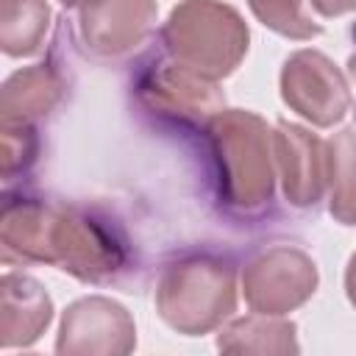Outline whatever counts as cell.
I'll use <instances>...</instances> for the list:
<instances>
[{"label": "cell", "instance_id": "6da1fadb", "mask_svg": "<svg viewBox=\"0 0 356 356\" xmlns=\"http://www.w3.org/2000/svg\"><path fill=\"white\" fill-rule=\"evenodd\" d=\"M0 242L6 261L56 264L89 284L117 281L131 261L120 222L95 209L47 203L42 197H6Z\"/></svg>", "mask_w": 356, "mask_h": 356}, {"label": "cell", "instance_id": "7a4b0ae2", "mask_svg": "<svg viewBox=\"0 0 356 356\" xmlns=\"http://www.w3.org/2000/svg\"><path fill=\"white\" fill-rule=\"evenodd\" d=\"M211 175L220 203L231 214H259L273 200V131L267 122L242 108H222L206 128Z\"/></svg>", "mask_w": 356, "mask_h": 356}, {"label": "cell", "instance_id": "3957f363", "mask_svg": "<svg viewBox=\"0 0 356 356\" xmlns=\"http://www.w3.org/2000/svg\"><path fill=\"white\" fill-rule=\"evenodd\" d=\"M248 39L239 11L220 0H184L161 25L167 56L209 81H220L239 67Z\"/></svg>", "mask_w": 356, "mask_h": 356}, {"label": "cell", "instance_id": "277c9868", "mask_svg": "<svg viewBox=\"0 0 356 356\" xmlns=\"http://www.w3.org/2000/svg\"><path fill=\"white\" fill-rule=\"evenodd\" d=\"M156 309L178 334L200 337L214 331L236 309L234 267L206 253L170 261L156 284Z\"/></svg>", "mask_w": 356, "mask_h": 356}, {"label": "cell", "instance_id": "5b68a950", "mask_svg": "<svg viewBox=\"0 0 356 356\" xmlns=\"http://www.w3.org/2000/svg\"><path fill=\"white\" fill-rule=\"evenodd\" d=\"M136 100L139 106L167 122L175 125H203L222 111L225 97L217 89V81H209L184 64L172 61L170 56L153 61L142 70L136 81Z\"/></svg>", "mask_w": 356, "mask_h": 356}, {"label": "cell", "instance_id": "8992f818", "mask_svg": "<svg viewBox=\"0 0 356 356\" xmlns=\"http://www.w3.org/2000/svg\"><path fill=\"white\" fill-rule=\"evenodd\" d=\"M317 289V264L295 245H273L256 253L242 270V292L250 312L286 314L303 306Z\"/></svg>", "mask_w": 356, "mask_h": 356}, {"label": "cell", "instance_id": "52a82bcc", "mask_svg": "<svg viewBox=\"0 0 356 356\" xmlns=\"http://www.w3.org/2000/svg\"><path fill=\"white\" fill-rule=\"evenodd\" d=\"M281 97L317 128L337 125L350 108V86L342 70L320 50H298L284 61Z\"/></svg>", "mask_w": 356, "mask_h": 356}, {"label": "cell", "instance_id": "ba28073f", "mask_svg": "<svg viewBox=\"0 0 356 356\" xmlns=\"http://www.w3.org/2000/svg\"><path fill=\"white\" fill-rule=\"evenodd\" d=\"M156 14V0H83L78 11L81 44L95 61H122L153 33Z\"/></svg>", "mask_w": 356, "mask_h": 356}, {"label": "cell", "instance_id": "9c48e42d", "mask_svg": "<svg viewBox=\"0 0 356 356\" xmlns=\"http://www.w3.org/2000/svg\"><path fill=\"white\" fill-rule=\"evenodd\" d=\"M136 348V325L125 306L111 298L92 295L75 300L58 328V353H89V356H125Z\"/></svg>", "mask_w": 356, "mask_h": 356}, {"label": "cell", "instance_id": "30bf717a", "mask_svg": "<svg viewBox=\"0 0 356 356\" xmlns=\"http://www.w3.org/2000/svg\"><path fill=\"white\" fill-rule=\"evenodd\" d=\"M273 147L286 200L314 206L328 189V145L317 134L281 120L273 131Z\"/></svg>", "mask_w": 356, "mask_h": 356}, {"label": "cell", "instance_id": "8fae6325", "mask_svg": "<svg viewBox=\"0 0 356 356\" xmlns=\"http://www.w3.org/2000/svg\"><path fill=\"white\" fill-rule=\"evenodd\" d=\"M53 320V300L44 286L19 273H6L0 281V348L33 345Z\"/></svg>", "mask_w": 356, "mask_h": 356}, {"label": "cell", "instance_id": "7c38bea8", "mask_svg": "<svg viewBox=\"0 0 356 356\" xmlns=\"http://www.w3.org/2000/svg\"><path fill=\"white\" fill-rule=\"evenodd\" d=\"M64 78L61 72L42 61L14 72L3 83L0 95V125H33L47 117L61 100Z\"/></svg>", "mask_w": 356, "mask_h": 356}, {"label": "cell", "instance_id": "4fadbf2b", "mask_svg": "<svg viewBox=\"0 0 356 356\" xmlns=\"http://www.w3.org/2000/svg\"><path fill=\"white\" fill-rule=\"evenodd\" d=\"M217 348L225 353H259V356L264 353L286 356L300 350L295 323L281 320V314H259V312L228 323L217 337Z\"/></svg>", "mask_w": 356, "mask_h": 356}, {"label": "cell", "instance_id": "5bb4252c", "mask_svg": "<svg viewBox=\"0 0 356 356\" xmlns=\"http://www.w3.org/2000/svg\"><path fill=\"white\" fill-rule=\"evenodd\" d=\"M328 211L342 225H356V125L328 142Z\"/></svg>", "mask_w": 356, "mask_h": 356}, {"label": "cell", "instance_id": "9a60e30c", "mask_svg": "<svg viewBox=\"0 0 356 356\" xmlns=\"http://www.w3.org/2000/svg\"><path fill=\"white\" fill-rule=\"evenodd\" d=\"M50 25L44 0H0V47L6 56L19 58L42 47Z\"/></svg>", "mask_w": 356, "mask_h": 356}, {"label": "cell", "instance_id": "2e32d148", "mask_svg": "<svg viewBox=\"0 0 356 356\" xmlns=\"http://www.w3.org/2000/svg\"><path fill=\"white\" fill-rule=\"evenodd\" d=\"M248 6L253 11V17L261 25H267L270 31H275L278 36L306 42V39H312L323 31L306 14L303 0H248Z\"/></svg>", "mask_w": 356, "mask_h": 356}, {"label": "cell", "instance_id": "e0dca14e", "mask_svg": "<svg viewBox=\"0 0 356 356\" xmlns=\"http://www.w3.org/2000/svg\"><path fill=\"white\" fill-rule=\"evenodd\" d=\"M3 128V178L11 181L25 172L39 153V139L33 125H0Z\"/></svg>", "mask_w": 356, "mask_h": 356}, {"label": "cell", "instance_id": "ac0fdd59", "mask_svg": "<svg viewBox=\"0 0 356 356\" xmlns=\"http://www.w3.org/2000/svg\"><path fill=\"white\" fill-rule=\"evenodd\" d=\"M312 6L323 17H342L348 11H356V0H312Z\"/></svg>", "mask_w": 356, "mask_h": 356}, {"label": "cell", "instance_id": "d6986e66", "mask_svg": "<svg viewBox=\"0 0 356 356\" xmlns=\"http://www.w3.org/2000/svg\"><path fill=\"white\" fill-rule=\"evenodd\" d=\"M345 292H348V300L356 306V250H353L348 270H345Z\"/></svg>", "mask_w": 356, "mask_h": 356}, {"label": "cell", "instance_id": "ffe728a7", "mask_svg": "<svg viewBox=\"0 0 356 356\" xmlns=\"http://www.w3.org/2000/svg\"><path fill=\"white\" fill-rule=\"evenodd\" d=\"M348 70H350V78L356 81V53H353V56L348 58Z\"/></svg>", "mask_w": 356, "mask_h": 356}, {"label": "cell", "instance_id": "44dd1931", "mask_svg": "<svg viewBox=\"0 0 356 356\" xmlns=\"http://www.w3.org/2000/svg\"><path fill=\"white\" fill-rule=\"evenodd\" d=\"M58 3H64V6H78V3H83V0H58Z\"/></svg>", "mask_w": 356, "mask_h": 356}]
</instances>
